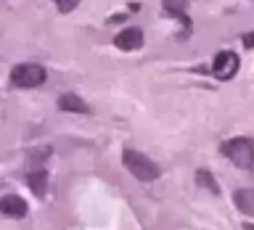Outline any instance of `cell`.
Returning a JSON list of instances; mask_svg holds the SVG:
<instances>
[{"instance_id":"cell-1","label":"cell","mask_w":254,"mask_h":230,"mask_svg":"<svg viewBox=\"0 0 254 230\" xmlns=\"http://www.w3.org/2000/svg\"><path fill=\"white\" fill-rule=\"evenodd\" d=\"M122 162H125L127 170L132 172V177H138L140 182H154L159 177V167L151 162L146 154H140V151H135V148H125Z\"/></svg>"},{"instance_id":"cell-2","label":"cell","mask_w":254,"mask_h":230,"mask_svg":"<svg viewBox=\"0 0 254 230\" xmlns=\"http://www.w3.org/2000/svg\"><path fill=\"white\" fill-rule=\"evenodd\" d=\"M222 156H228L230 162L241 170H252L254 167V140L252 138H233V140H225L220 146Z\"/></svg>"},{"instance_id":"cell-3","label":"cell","mask_w":254,"mask_h":230,"mask_svg":"<svg viewBox=\"0 0 254 230\" xmlns=\"http://www.w3.org/2000/svg\"><path fill=\"white\" fill-rule=\"evenodd\" d=\"M45 77H48L45 69L37 66V63H19V66H13V71H11L13 85H19V87H37V85L45 82Z\"/></svg>"},{"instance_id":"cell-4","label":"cell","mask_w":254,"mask_h":230,"mask_svg":"<svg viewBox=\"0 0 254 230\" xmlns=\"http://www.w3.org/2000/svg\"><path fill=\"white\" fill-rule=\"evenodd\" d=\"M238 71V56L230 53V51H222L214 56V66H212V74L217 79H230Z\"/></svg>"},{"instance_id":"cell-5","label":"cell","mask_w":254,"mask_h":230,"mask_svg":"<svg viewBox=\"0 0 254 230\" xmlns=\"http://www.w3.org/2000/svg\"><path fill=\"white\" fill-rule=\"evenodd\" d=\"M114 45L119 48V51H138V48L143 45V32L138 27H127L122 32H117Z\"/></svg>"},{"instance_id":"cell-6","label":"cell","mask_w":254,"mask_h":230,"mask_svg":"<svg viewBox=\"0 0 254 230\" xmlns=\"http://www.w3.org/2000/svg\"><path fill=\"white\" fill-rule=\"evenodd\" d=\"M0 212L8 214V217H24V214H27V201H24L21 196L8 193V196L0 198Z\"/></svg>"},{"instance_id":"cell-7","label":"cell","mask_w":254,"mask_h":230,"mask_svg":"<svg viewBox=\"0 0 254 230\" xmlns=\"http://www.w3.org/2000/svg\"><path fill=\"white\" fill-rule=\"evenodd\" d=\"M59 109L71 111V114H87V103L79 98L77 93H64L59 98Z\"/></svg>"},{"instance_id":"cell-8","label":"cell","mask_w":254,"mask_h":230,"mask_svg":"<svg viewBox=\"0 0 254 230\" xmlns=\"http://www.w3.org/2000/svg\"><path fill=\"white\" fill-rule=\"evenodd\" d=\"M162 5H164V11H167V13L178 16L186 29H190V19L186 16V0H162Z\"/></svg>"},{"instance_id":"cell-9","label":"cell","mask_w":254,"mask_h":230,"mask_svg":"<svg viewBox=\"0 0 254 230\" xmlns=\"http://www.w3.org/2000/svg\"><path fill=\"white\" fill-rule=\"evenodd\" d=\"M233 201H236V206H238L244 214H254V190H249V188L236 190Z\"/></svg>"},{"instance_id":"cell-10","label":"cell","mask_w":254,"mask_h":230,"mask_svg":"<svg viewBox=\"0 0 254 230\" xmlns=\"http://www.w3.org/2000/svg\"><path fill=\"white\" fill-rule=\"evenodd\" d=\"M27 182H29V188H32V193H35V196H43L45 188H48V180H45V172H43V170L29 172Z\"/></svg>"},{"instance_id":"cell-11","label":"cell","mask_w":254,"mask_h":230,"mask_svg":"<svg viewBox=\"0 0 254 230\" xmlns=\"http://www.w3.org/2000/svg\"><path fill=\"white\" fill-rule=\"evenodd\" d=\"M196 180H198V185H204L206 190H212V193H220V185L214 182V177L206 170H198L196 172Z\"/></svg>"},{"instance_id":"cell-12","label":"cell","mask_w":254,"mask_h":230,"mask_svg":"<svg viewBox=\"0 0 254 230\" xmlns=\"http://www.w3.org/2000/svg\"><path fill=\"white\" fill-rule=\"evenodd\" d=\"M56 5H59L61 13H69V11H74V8L79 5V0H56Z\"/></svg>"},{"instance_id":"cell-13","label":"cell","mask_w":254,"mask_h":230,"mask_svg":"<svg viewBox=\"0 0 254 230\" xmlns=\"http://www.w3.org/2000/svg\"><path fill=\"white\" fill-rule=\"evenodd\" d=\"M244 45H246V48H254V32H249V35H244Z\"/></svg>"}]
</instances>
